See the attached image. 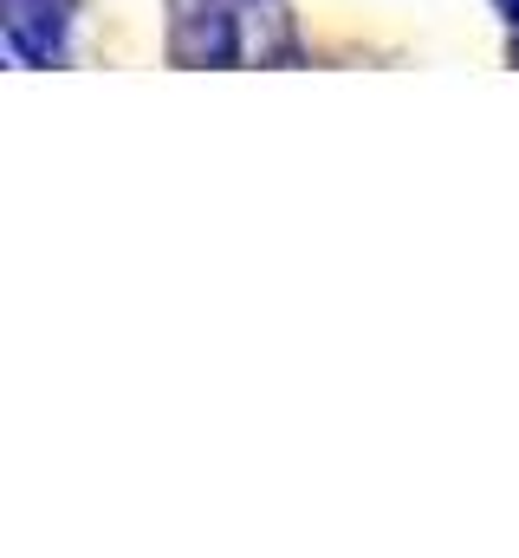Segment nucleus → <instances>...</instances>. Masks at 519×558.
<instances>
[{"label":"nucleus","instance_id":"nucleus-3","mask_svg":"<svg viewBox=\"0 0 519 558\" xmlns=\"http://www.w3.org/2000/svg\"><path fill=\"white\" fill-rule=\"evenodd\" d=\"M494 13H500V20L514 26V39H519V0H494Z\"/></svg>","mask_w":519,"mask_h":558},{"label":"nucleus","instance_id":"nucleus-2","mask_svg":"<svg viewBox=\"0 0 519 558\" xmlns=\"http://www.w3.org/2000/svg\"><path fill=\"white\" fill-rule=\"evenodd\" d=\"M0 39L20 65H59L72 52V0H0Z\"/></svg>","mask_w":519,"mask_h":558},{"label":"nucleus","instance_id":"nucleus-1","mask_svg":"<svg viewBox=\"0 0 519 558\" xmlns=\"http://www.w3.org/2000/svg\"><path fill=\"white\" fill-rule=\"evenodd\" d=\"M169 65L182 72H228L241 65V20L234 0H169Z\"/></svg>","mask_w":519,"mask_h":558}]
</instances>
